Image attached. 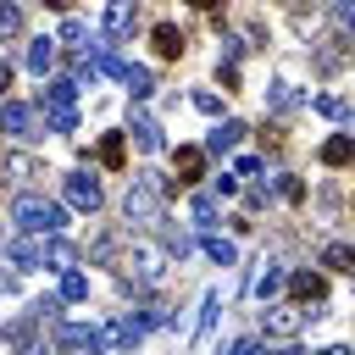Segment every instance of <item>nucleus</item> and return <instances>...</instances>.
Wrapping results in <instances>:
<instances>
[{
  "label": "nucleus",
  "mask_w": 355,
  "mask_h": 355,
  "mask_svg": "<svg viewBox=\"0 0 355 355\" xmlns=\"http://www.w3.org/2000/svg\"><path fill=\"white\" fill-rule=\"evenodd\" d=\"M116 272H128L133 283H166V272H172V250L166 244H155V239H122V250H116V261H111Z\"/></svg>",
  "instance_id": "1"
},
{
  "label": "nucleus",
  "mask_w": 355,
  "mask_h": 355,
  "mask_svg": "<svg viewBox=\"0 0 355 355\" xmlns=\"http://www.w3.org/2000/svg\"><path fill=\"white\" fill-rule=\"evenodd\" d=\"M161 194H172V183H161L155 172H139L128 183V200H122V216L133 227H155L161 222Z\"/></svg>",
  "instance_id": "2"
},
{
  "label": "nucleus",
  "mask_w": 355,
  "mask_h": 355,
  "mask_svg": "<svg viewBox=\"0 0 355 355\" xmlns=\"http://www.w3.org/2000/svg\"><path fill=\"white\" fill-rule=\"evenodd\" d=\"M72 100H78V83H72V78H50V83H44V94H39V116H44V128L72 133V128H78Z\"/></svg>",
  "instance_id": "3"
},
{
  "label": "nucleus",
  "mask_w": 355,
  "mask_h": 355,
  "mask_svg": "<svg viewBox=\"0 0 355 355\" xmlns=\"http://www.w3.org/2000/svg\"><path fill=\"white\" fill-rule=\"evenodd\" d=\"M11 216H17V227L22 233H61V222H67V211L55 205V200H44V194H22L17 205H11Z\"/></svg>",
  "instance_id": "4"
},
{
  "label": "nucleus",
  "mask_w": 355,
  "mask_h": 355,
  "mask_svg": "<svg viewBox=\"0 0 355 355\" xmlns=\"http://www.w3.org/2000/svg\"><path fill=\"white\" fill-rule=\"evenodd\" d=\"M316 311H305V305H266L261 311V333L266 338H300V327L311 322Z\"/></svg>",
  "instance_id": "5"
},
{
  "label": "nucleus",
  "mask_w": 355,
  "mask_h": 355,
  "mask_svg": "<svg viewBox=\"0 0 355 355\" xmlns=\"http://www.w3.org/2000/svg\"><path fill=\"white\" fill-rule=\"evenodd\" d=\"M0 133H11V139H22V144H33V139L44 133L39 105H0Z\"/></svg>",
  "instance_id": "6"
},
{
  "label": "nucleus",
  "mask_w": 355,
  "mask_h": 355,
  "mask_svg": "<svg viewBox=\"0 0 355 355\" xmlns=\"http://www.w3.org/2000/svg\"><path fill=\"white\" fill-rule=\"evenodd\" d=\"M338 67H355V39L349 33H333L327 44H316V72H338Z\"/></svg>",
  "instance_id": "7"
},
{
  "label": "nucleus",
  "mask_w": 355,
  "mask_h": 355,
  "mask_svg": "<svg viewBox=\"0 0 355 355\" xmlns=\"http://www.w3.org/2000/svg\"><path fill=\"white\" fill-rule=\"evenodd\" d=\"M172 172H178V189H183V183H200V178H205V150L178 144V150H172Z\"/></svg>",
  "instance_id": "8"
},
{
  "label": "nucleus",
  "mask_w": 355,
  "mask_h": 355,
  "mask_svg": "<svg viewBox=\"0 0 355 355\" xmlns=\"http://www.w3.org/2000/svg\"><path fill=\"white\" fill-rule=\"evenodd\" d=\"M288 288H294V305H322L327 300V277L322 272H294Z\"/></svg>",
  "instance_id": "9"
},
{
  "label": "nucleus",
  "mask_w": 355,
  "mask_h": 355,
  "mask_svg": "<svg viewBox=\"0 0 355 355\" xmlns=\"http://www.w3.org/2000/svg\"><path fill=\"white\" fill-rule=\"evenodd\" d=\"M150 44H155V55H161V61H178L189 39H183V28H172V22H155V28H150Z\"/></svg>",
  "instance_id": "10"
},
{
  "label": "nucleus",
  "mask_w": 355,
  "mask_h": 355,
  "mask_svg": "<svg viewBox=\"0 0 355 355\" xmlns=\"http://www.w3.org/2000/svg\"><path fill=\"white\" fill-rule=\"evenodd\" d=\"M67 205L94 216V211H100V183H94V178H67Z\"/></svg>",
  "instance_id": "11"
},
{
  "label": "nucleus",
  "mask_w": 355,
  "mask_h": 355,
  "mask_svg": "<svg viewBox=\"0 0 355 355\" xmlns=\"http://www.w3.org/2000/svg\"><path fill=\"white\" fill-rule=\"evenodd\" d=\"M50 344H55V349H94L100 338H94V327H78V322H61V327L50 333Z\"/></svg>",
  "instance_id": "12"
},
{
  "label": "nucleus",
  "mask_w": 355,
  "mask_h": 355,
  "mask_svg": "<svg viewBox=\"0 0 355 355\" xmlns=\"http://www.w3.org/2000/svg\"><path fill=\"white\" fill-rule=\"evenodd\" d=\"M133 17H139L133 0H111V6H105V39H122V33L133 28Z\"/></svg>",
  "instance_id": "13"
},
{
  "label": "nucleus",
  "mask_w": 355,
  "mask_h": 355,
  "mask_svg": "<svg viewBox=\"0 0 355 355\" xmlns=\"http://www.w3.org/2000/svg\"><path fill=\"white\" fill-rule=\"evenodd\" d=\"M94 155H100V166H111V172H116V166L128 161V133H105Z\"/></svg>",
  "instance_id": "14"
},
{
  "label": "nucleus",
  "mask_w": 355,
  "mask_h": 355,
  "mask_svg": "<svg viewBox=\"0 0 355 355\" xmlns=\"http://www.w3.org/2000/svg\"><path fill=\"white\" fill-rule=\"evenodd\" d=\"M322 161H327V166H349V161H355V139H349V133H333V139L322 144Z\"/></svg>",
  "instance_id": "15"
},
{
  "label": "nucleus",
  "mask_w": 355,
  "mask_h": 355,
  "mask_svg": "<svg viewBox=\"0 0 355 355\" xmlns=\"http://www.w3.org/2000/svg\"><path fill=\"white\" fill-rule=\"evenodd\" d=\"M200 250H205L216 266H233V255H239V250H233V239H222V233H200Z\"/></svg>",
  "instance_id": "16"
},
{
  "label": "nucleus",
  "mask_w": 355,
  "mask_h": 355,
  "mask_svg": "<svg viewBox=\"0 0 355 355\" xmlns=\"http://www.w3.org/2000/svg\"><path fill=\"white\" fill-rule=\"evenodd\" d=\"M78 300H89V277L78 266H67L61 272V305H78Z\"/></svg>",
  "instance_id": "17"
},
{
  "label": "nucleus",
  "mask_w": 355,
  "mask_h": 355,
  "mask_svg": "<svg viewBox=\"0 0 355 355\" xmlns=\"http://www.w3.org/2000/svg\"><path fill=\"white\" fill-rule=\"evenodd\" d=\"M28 67L44 78V72L55 67V39H33V44H28Z\"/></svg>",
  "instance_id": "18"
},
{
  "label": "nucleus",
  "mask_w": 355,
  "mask_h": 355,
  "mask_svg": "<svg viewBox=\"0 0 355 355\" xmlns=\"http://www.w3.org/2000/svg\"><path fill=\"white\" fill-rule=\"evenodd\" d=\"M133 139H139V150H161V128L144 111H133Z\"/></svg>",
  "instance_id": "19"
},
{
  "label": "nucleus",
  "mask_w": 355,
  "mask_h": 355,
  "mask_svg": "<svg viewBox=\"0 0 355 355\" xmlns=\"http://www.w3.org/2000/svg\"><path fill=\"white\" fill-rule=\"evenodd\" d=\"M6 172H11V178H22V183H33V178H44V166H39L33 155H6Z\"/></svg>",
  "instance_id": "20"
},
{
  "label": "nucleus",
  "mask_w": 355,
  "mask_h": 355,
  "mask_svg": "<svg viewBox=\"0 0 355 355\" xmlns=\"http://www.w3.org/2000/svg\"><path fill=\"white\" fill-rule=\"evenodd\" d=\"M322 261H327L333 272H355V244H327Z\"/></svg>",
  "instance_id": "21"
},
{
  "label": "nucleus",
  "mask_w": 355,
  "mask_h": 355,
  "mask_svg": "<svg viewBox=\"0 0 355 355\" xmlns=\"http://www.w3.org/2000/svg\"><path fill=\"white\" fill-rule=\"evenodd\" d=\"M44 261H50V266H61V272H67V266H72V261H78V250H72V244H61V239H44Z\"/></svg>",
  "instance_id": "22"
},
{
  "label": "nucleus",
  "mask_w": 355,
  "mask_h": 355,
  "mask_svg": "<svg viewBox=\"0 0 355 355\" xmlns=\"http://www.w3.org/2000/svg\"><path fill=\"white\" fill-rule=\"evenodd\" d=\"M239 139H244V128H239V122H222V128H216V133H211V150H216V155H222V150H233V144H239Z\"/></svg>",
  "instance_id": "23"
},
{
  "label": "nucleus",
  "mask_w": 355,
  "mask_h": 355,
  "mask_svg": "<svg viewBox=\"0 0 355 355\" xmlns=\"http://www.w3.org/2000/svg\"><path fill=\"white\" fill-rule=\"evenodd\" d=\"M17 33H22V11L11 0H0V39H17Z\"/></svg>",
  "instance_id": "24"
},
{
  "label": "nucleus",
  "mask_w": 355,
  "mask_h": 355,
  "mask_svg": "<svg viewBox=\"0 0 355 355\" xmlns=\"http://www.w3.org/2000/svg\"><path fill=\"white\" fill-rule=\"evenodd\" d=\"M122 83L133 89V100H144V94H150V72H144V67H122Z\"/></svg>",
  "instance_id": "25"
},
{
  "label": "nucleus",
  "mask_w": 355,
  "mask_h": 355,
  "mask_svg": "<svg viewBox=\"0 0 355 355\" xmlns=\"http://www.w3.org/2000/svg\"><path fill=\"white\" fill-rule=\"evenodd\" d=\"M277 283H283V272H277V266H272V261H261V272H255V294H261V300H266V294H272V288H277Z\"/></svg>",
  "instance_id": "26"
},
{
  "label": "nucleus",
  "mask_w": 355,
  "mask_h": 355,
  "mask_svg": "<svg viewBox=\"0 0 355 355\" xmlns=\"http://www.w3.org/2000/svg\"><path fill=\"white\" fill-rule=\"evenodd\" d=\"M83 39H89V28H83L78 17H67V28H61V44H78V50H83Z\"/></svg>",
  "instance_id": "27"
},
{
  "label": "nucleus",
  "mask_w": 355,
  "mask_h": 355,
  "mask_svg": "<svg viewBox=\"0 0 355 355\" xmlns=\"http://www.w3.org/2000/svg\"><path fill=\"white\" fill-rule=\"evenodd\" d=\"M211 216H216V194H200V200H194V222L211 227Z\"/></svg>",
  "instance_id": "28"
},
{
  "label": "nucleus",
  "mask_w": 355,
  "mask_h": 355,
  "mask_svg": "<svg viewBox=\"0 0 355 355\" xmlns=\"http://www.w3.org/2000/svg\"><path fill=\"white\" fill-rule=\"evenodd\" d=\"M261 150L277 155V150H283V128H261Z\"/></svg>",
  "instance_id": "29"
},
{
  "label": "nucleus",
  "mask_w": 355,
  "mask_h": 355,
  "mask_svg": "<svg viewBox=\"0 0 355 355\" xmlns=\"http://www.w3.org/2000/svg\"><path fill=\"white\" fill-rule=\"evenodd\" d=\"M194 105H200V111H205V116H216V111H222V100H216V94H211V89H200V94H194Z\"/></svg>",
  "instance_id": "30"
},
{
  "label": "nucleus",
  "mask_w": 355,
  "mask_h": 355,
  "mask_svg": "<svg viewBox=\"0 0 355 355\" xmlns=\"http://www.w3.org/2000/svg\"><path fill=\"white\" fill-rule=\"evenodd\" d=\"M316 111H327V116H344V111H349V105H344V100H338V94H322V100H316Z\"/></svg>",
  "instance_id": "31"
},
{
  "label": "nucleus",
  "mask_w": 355,
  "mask_h": 355,
  "mask_svg": "<svg viewBox=\"0 0 355 355\" xmlns=\"http://www.w3.org/2000/svg\"><path fill=\"white\" fill-rule=\"evenodd\" d=\"M22 355H55L50 338H22Z\"/></svg>",
  "instance_id": "32"
},
{
  "label": "nucleus",
  "mask_w": 355,
  "mask_h": 355,
  "mask_svg": "<svg viewBox=\"0 0 355 355\" xmlns=\"http://www.w3.org/2000/svg\"><path fill=\"white\" fill-rule=\"evenodd\" d=\"M255 172H261V161H255V155H244V161L233 166V178H255Z\"/></svg>",
  "instance_id": "33"
},
{
  "label": "nucleus",
  "mask_w": 355,
  "mask_h": 355,
  "mask_svg": "<svg viewBox=\"0 0 355 355\" xmlns=\"http://www.w3.org/2000/svg\"><path fill=\"white\" fill-rule=\"evenodd\" d=\"M338 17H344V22L355 28V0H338Z\"/></svg>",
  "instance_id": "34"
},
{
  "label": "nucleus",
  "mask_w": 355,
  "mask_h": 355,
  "mask_svg": "<svg viewBox=\"0 0 355 355\" xmlns=\"http://www.w3.org/2000/svg\"><path fill=\"white\" fill-rule=\"evenodd\" d=\"M266 355H300V349H294L288 338H277V349H266Z\"/></svg>",
  "instance_id": "35"
},
{
  "label": "nucleus",
  "mask_w": 355,
  "mask_h": 355,
  "mask_svg": "<svg viewBox=\"0 0 355 355\" xmlns=\"http://www.w3.org/2000/svg\"><path fill=\"white\" fill-rule=\"evenodd\" d=\"M6 89H11V67L0 61V94H6Z\"/></svg>",
  "instance_id": "36"
},
{
  "label": "nucleus",
  "mask_w": 355,
  "mask_h": 355,
  "mask_svg": "<svg viewBox=\"0 0 355 355\" xmlns=\"http://www.w3.org/2000/svg\"><path fill=\"white\" fill-rule=\"evenodd\" d=\"M44 6H50V11H72L78 0H44Z\"/></svg>",
  "instance_id": "37"
},
{
  "label": "nucleus",
  "mask_w": 355,
  "mask_h": 355,
  "mask_svg": "<svg viewBox=\"0 0 355 355\" xmlns=\"http://www.w3.org/2000/svg\"><path fill=\"white\" fill-rule=\"evenodd\" d=\"M233 355H261V349H255V344H250V338H244V344H239V349H233Z\"/></svg>",
  "instance_id": "38"
},
{
  "label": "nucleus",
  "mask_w": 355,
  "mask_h": 355,
  "mask_svg": "<svg viewBox=\"0 0 355 355\" xmlns=\"http://www.w3.org/2000/svg\"><path fill=\"white\" fill-rule=\"evenodd\" d=\"M189 6H200V11H216V0H189Z\"/></svg>",
  "instance_id": "39"
},
{
  "label": "nucleus",
  "mask_w": 355,
  "mask_h": 355,
  "mask_svg": "<svg viewBox=\"0 0 355 355\" xmlns=\"http://www.w3.org/2000/svg\"><path fill=\"white\" fill-rule=\"evenodd\" d=\"M322 355H355V349H344V344H333V349H322Z\"/></svg>",
  "instance_id": "40"
}]
</instances>
